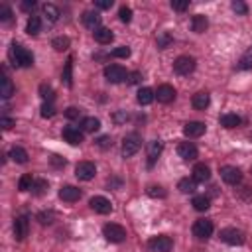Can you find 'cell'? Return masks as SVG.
<instances>
[{
  "instance_id": "1",
  "label": "cell",
  "mask_w": 252,
  "mask_h": 252,
  "mask_svg": "<svg viewBox=\"0 0 252 252\" xmlns=\"http://www.w3.org/2000/svg\"><path fill=\"white\" fill-rule=\"evenodd\" d=\"M8 57H10L14 67H32L33 65V55L26 47H22L20 43H12L10 45Z\"/></svg>"
},
{
  "instance_id": "2",
  "label": "cell",
  "mask_w": 252,
  "mask_h": 252,
  "mask_svg": "<svg viewBox=\"0 0 252 252\" xmlns=\"http://www.w3.org/2000/svg\"><path fill=\"white\" fill-rule=\"evenodd\" d=\"M140 148H142V138H140L138 132H132V134L124 136V142H122V156L124 158H132L134 154H138Z\"/></svg>"
},
{
  "instance_id": "3",
  "label": "cell",
  "mask_w": 252,
  "mask_h": 252,
  "mask_svg": "<svg viewBox=\"0 0 252 252\" xmlns=\"http://www.w3.org/2000/svg\"><path fill=\"white\" fill-rule=\"evenodd\" d=\"M102 234H104V238H106L108 242H114V244L126 240V228L120 226V224H116V222L104 224V226H102Z\"/></svg>"
},
{
  "instance_id": "4",
  "label": "cell",
  "mask_w": 252,
  "mask_h": 252,
  "mask_svg": "<svg viewBox=\"0 0 252 252\" xmlns=\"http://www.w3.org/2000/svg\"><path fill=\"white\" fill-rule=\"evenodd\" d=\"M195 65H197L195 57H191V55H179L173 61V71L177 75H189V73L195 71Z\"/></svg>"
},
{
  "instance_id": "5",
  "label": "cell",
  "mask_w": 252,
  "mask_h": 252,
  "mask_svg": "<svg viewBox=\"0 0 252 252\" xmlns=\"http://www.w3.org/2000/svg\"><path fill=\"white\" fill-rule=\"evenodd\" d=\"M148 248H150V252H169L173 248V240L165 234H158L148 240Z\"/></svg>"
},
{
  "instance_id": "6",
  "label": "cell",
  "mask_w": 252,
  "mask_h": 252,
  "mask_svg": "<svg viewBox=\"0 0 252 252\" xmlns=\"http://www.w3.org/2000/svg\"><path fill=\"white\" fill-rule=\"evenodd\" d=\"M104 77H106V81L108 83H122V81H126L128 79V73H126V69L122 67V65H106L104 67Z\"/></svg>"
},
{
  "instance_id": "7",
  "label": "cell",
  "mask_w": 252,
  "mask_h": 252,
  "mask_svg": "<svg viewBox=\"0 0 252 252\" xmlns=\"http://www.w3.org/2000/svg\"><path fill=\"white\" fill-rule=\"evenodd\" d=\"M219 236H220V240H222V242H226V244H230V246H238V244H242V242H244V232H242V230H238V228H232V226L222 228Z\"/></svg>"
},
{
  "instance_id": "8",
  "label": "cell",
  "mask_w": 252,
  "mask_h": 252,
  "mask_svg": "<svg viewBox=\"0 0 252 252\" xmlns=\"http://www.w3.org/2000/svg\"><path fill=\"white\" fill-rule=\"evenodd\" d=\"M220 177L228 185H238L242 181V171L238 167H234V165H222L220 167Z\"/></svg>"
},
{
  "instance_id": "9",
  "label": "cell",
  "mask_w": 252,
  "mask_h": 252,
  "mask_svg": "<svg viewBox=\"0 0 252 252\" xmlns=\"http://www.w3.org/2000/svg\"><path fill=\"white\" fill-rule=\"evenodd\" d=\"M213 234V222L209 219H199L193 222V236H197L199 240H205Z\"/></svg>"
},
{
  "instance_id": "10",
  "label": "cell",
  "mask_w": 252,
  "mask_h": 252,
  "mask_svg": "<svg viewBox=\"0 0 252 252\" xmlns=\"http://www.w3.org/2000/svg\"><path fill=\"white\" fill-rule=\"evenodd\" d=\"M96 173V167L93 161H79L75 165V175L81 179V181H91Z\"/></svg>"
},
{
  "instance_id": "11",
  "label": "cell",
  "mask_w": 252,
  "mask_h": 252,
  "mask_svg": "<svg viewBox=\"0 0 252 252\" xmlns=\"http://www.w3.org/2000/svg\"><path fill=\"white\" fill-rule=\"evenodd\" d=\"M89 205H91V209H93L94 213H98V215H108V213L112 211V205H110V201H108L106 197H102V195H96V197H93V199L89 201Z\"/></svg>"
},
{
  "instance_id": "12",
  "label": "cell",
  "mask_w": 252,
  "mask_h": 252,
  "mask_svg": "<svg viewBox=\"0 0 252 252\" xmlns=\"http://www.w3.org/2000/svg\"><path fill=\"white\" fill-rule=\"evenodd\" d=\"M177 154H179V158L185 159V161H193V159L199 156L197 146L191 144V142H181V144L177 146Z\"/></svg>"
},
{
  "instance_id": "13",
  "label": "cell",
  "mask_w": 252,
  "mask_h": 252,
  "mask_svg": "<svg viewBox=\"0 0 252 252\" xmlns=\"http://www.w3.org/2000/svg\"><path fill=\"white\" fill-rule=\"evenodd\" d=\"M205 130H207L205 122H199V120L187 122V124L183 126V134H185L187 138H199V136H203V134H205Z\"/></svg>"
},
{
  "instance_id": "14",
  "label": "cell",
  "mask_w": 252,
  "mask_h": 252,
  "mask_svg": "<svg viewBox=\"0 0 252 252\" xmlns=\"http://www.w3.org/2000/svg\"><path fill=\"white\" fill-rule=\"evenodd\" d=\"M59 199H63L65 203H75L81 199V189L75 185H63L59 189Z\"/></svg>"
},
{
  "instance_id": "15",
  "label": "cell",
  "mask_w": 252,
  "mask_h": 252,
  "mask_svg": "<svg viewBox=\"0 0 252 252\" xmlns=\"http://www.w3.org/2000/svg\"><path fill=\"white\" fill-rule=\"evenodd\" d=\"M28 230H30L28 217H16V220H14V236H16V240H24L28 236Z\"/></svg>"
},
{
  "instance_id": "16",
  "label": "cell",
  "mask_w": 252,
  "mask_h": 252,
  "mask_svg": "<svg viewBox=\"0 0 252 252\" xmlns=\"http://www.w3.org/2000/svg\"><path fill=\"white\" fill-rule=\"evenodd\" d=\"M156 98H158V102L167 104V102H171L175 98V89L171 85H159L158 91H156Z\"/></svg>"
},
{
  "instance_id": "17",
  "label": "cell",
  "mask_w": 252,
  "mask_h": 252,
  "mask_svg": "<svg viewBox=\"0 0 252 252\" xmlns=\"http://www.w3.org/2000/svg\"><path fill=\"white\" fill-rule=\"evenodd\" d=\"M63 138H65V142H69L71 146H79V144L83 142V132H81L79 128H75V126H65V128H63Z\"/></svg>"
},
{
  "instance_id": "18",
  "label": "cell",
  "mask_w": 252,
  "mask_h": 252,
  "mask_svg": "<svg viewBox=\"0 0 252 252\" xmlns=\"http://www.w3.org/2000/svg\"><path fill=\"white\" fill-rule=\"evenodd\" d=\"M83 24L89 28V30H98L100 28V14L98 12H94V10H87V12H83Z\"/></svg>"
},
{
  "instance_id": "19",
  "label": "cell",
  "mask_w": 252,
  "mask_h": 252,
  "mask_svg": "<svg viewBox=\"0 0 252 252\" xmlns=\"http://www.w3.org/2000/svg\"><path fill=\"white\" fill-rule=\"evenodd\" d=\"M93 37H94V41H96V43H100V45H106V43H110V41L114 39V33H112L108 28L100 26L98 30H94V32H93Z\"/></svg>"
},
{
  "instance_id": "20",
  "label": "cell",
  "mask_w": 252,
  "mask_h": 252,
  "mask_svg": "<svg viewBox=\"0 0 252 252\" xmlns=\"http://www.w3.org/2000/svg\"><path fill=\"white\" fill-rule=\"evenodd\" d=\"M159 154H161V142H159V140H152V142L148 144V165H150V167L158 161Z\"/></svg>"
},
{
  "instance_id": "21",
  "label": "cell",
  "mask_w": 252,
  "mask_h": 252,
  "mask_svg": "<svg viewBox=\"0 0 252 252\" xmlns=\"http://www.w3.org/2000/svg\"><path fill=\"white\" fill-rule=\"evenodd\" d=\"M193 179H195V181H201V183L209 181V179H211V169H209V165H207V163H195V167H193Z\"/></svg>"
},
{
  "instance_id": "22",
  "label": "cell",
  "mask_w": 252,
  "mask_h": 252,
  "mask_svg": "<svg viewBox=\"0 0 252 252\" xmlns=\"http://www.w3.org/2000/svg\"><path fill=\"white\" fill-rule=\"evenodd\" d=\"M209 93H205V91H199V93H195L193 94V98H191V104H193V108H197V110H205L207 106H209Z\"/></svg>"
},
{
  "instance_id": "23",
  "label": "cell",
  "mask_w": 252,
  "mask_h": 252,
  "mask_svg": "<svg viewBox=\"0 0 252 252\" xmlns=\"http://www.w3.org/2000/svg\"><path fill=\"white\" fill-rule=\"evenodd\" d=\"M207 28H209V20H207L203 14H195V16L191 18V30H193L195 33H203Z\"/></svg>"
},
{
  "instance_id": "24",
  "label": "cell",
  "mask_w": 252,
  "mask_h": 252,
  "mask_svg": "<svg viewBox=\"0 0 252 252\" xmlns=\"http://www.w3.org/2000/svg\"><path fill=\"white\" fill-rule=\"evenodd\" d=\"M154 98H156V93H154L150 87H144V89H140V91H138V96H136V100H138L142 106L150 104Z\"/></svg>"
},
{
  "instance_id": "25",
  "label": "cell",
  "mask_w": 252,
  "mask_h": 252,
  "mask_svg": "<svg viewBox=\"0 0 252 252\" xmlns=\"http://www.w3.org/2000/svg\"><path fill=\"white\" fill-rule=\"evenodd\" d=\"M100 128V120L94 118V116H87L81 120V130L83 132H96Z\"/></svg>"
},
{
  "instance_id": "26",
  "label": "cell",
  "mask_w": 252,
  "mask_h": 252,
  "mask_svg": "<svg viewBox=\"0 0 252 252\" xmlns=\"http://www.w3.org/2000/svg\"><path fill=\"white\" fill-rule=\"evenodd\" d=\"M219 122H220V126H224V128H236V126H240V116H236V114H222L220 118H219Z\"/></svg>"
},
{
  "instance_id": "27",
  "label": "cell",
  "mask_w": 252,
  "mask_h": 252,
  "mask_svg": "<svg viewBox=\"0 0 252 252\" xmlns=\"http://www.w3.org/2000/svg\"><path fill=\"white\" fill-rule=\"evenodd\" d=\"M177 189L181 191V193H195V189H197V181L191 177H183V179H179V183H177Z\"/></svg>"
},
{
  "instance_id": "28",
  "label": "cell",
  "mask_w": 252,
  "mask_h": 252,
  "mask_svg": "<svg viewBox=\"0 0 252 252\" xmlns=\"http://www.w3.org/2000/svg\"><path fill=\"white\" fill-rule=\"evenodd\" d=\"M191 205H193L195 211H207L211 207V199L207 195H195L193 201H191Z\"/></svg>"
},
{
  "instance_id": "29",
  "label": "cell",
  "mask_w": 252,
  "mask_h": 252,
  "mask_svg": "<svg viewBox=\"0 0 252 252\" xmlns=\"http://www.w3.org/2000/svg\"><path fill=\"white\" fill-rule=\"evenodd\" d=\"M43 16L49 20V22H57L59 20V16H61V12H59V8L55 6V4H43Z\"/></svg>"
},
{
  "instance_id": "30",
  "label": "cell",
  "mask_w": 252,
  "mask_h": 252,
  "mask_svg": "<svg viewBox=\"0 0 252 252\" xmlns=\"http://www.w3.org/2000/svg\"><path fill=\"white\" fill-rule=\"evenodd\" d=\"M39 30H41V20H39L37 16H30V20H28V24H26V32H28L30 35H37Z\"/></svg>"
},
{
  "instance_id": "31",
  "label": "cell",
  "mask_w": 252,
  "mask_h": 252,
  "mask_svg": "<svg viewBox=\"0 0 252 252\" xmlns=\"http://www.w3.org/2000/svg\"><path fill=\"white\" fill-rule=\"evenodd\" d=\"M10 158H12L16 163H26V161H28V152H26L24 148H20V146H14V148L10 150Z\"/></svg>"
},
{
  "instance_id": "32",
  "label": "cell",
  "mask_w": 252,
  "mask_h": 252,
  "mask_svg": "<svg viewBox=\"0 0 252 252\" xmlns=\"http://www.w3.org/2000/svg\"><path fill=\"white\" fill-rule=\"evenodd\" d=\"M69 37L67 35H57V37H53V41H51V45L55 47V51H65L67 47H69Z\"/></svg>"
},
{
  "instance_id": "33",
  "label": "cell",
  "mask_w": 252,
  "mask_h": 252,
  "mask_svg": "<svg viewBox=\"0 0 252 252\" xmlns=\"http://www.w3.org/2000/svg\"><path fill=\"white\" fill-rule=\"evenodd\" d=\"M0 94H2V98H10L14 94V85H12V81L6 75L2 77V91H0Z\"/></svg>"
},
{
  "instance_id": "34",
  "label": "cell",
  "mask_w": 252,
  "mask_h": 252,
  "mask_svg": "<svg viewBox=\"0 0 252 252\" xmlns=\"http://www.w3.org/2000/svg\"><path fill=\"white\" fill-rule=\"evenodd\" d=\"M33 183H35V179H33V177L30 175V173H26V175H22V177H20L18 189H20V191H32Z\"/></svg>"
},
{
  "instance_id": "35",
  "label": "cell",
  "mask_w": 252,
  "mask_h": 252,
  "mask_svg": "<svg viewBox=\"0 0 252 252\" xmlns=\"http://www.w3.org/2000/svg\"><path fill=\"white\" fill-rule=\"evenodd\" d=\"M250 67H252V47H248L238 61V69H250Z\"/></svg>"
},
{
  "instance_id": "36",
  "label": "cell",
  "mask_w": 252,
  "mask_h": 252,
  "mask_svg": "<svg viewBox=\"0 0 252 252\" xmlns=\"http://www.w3.org/2000/svg\"><path fill=\"white\" fill-rule=\"evenodd\" d=\"M146 191H148V195H150V197H154V199H163V197L167 195V193H165V189H163V187H159V185H150Z\"/></svg>"
},
{
  "instance_id": "37",
  "label": "cell",
  "mask_w": 252,
  "mask_h": 252,
  "mask_svg": "<svg viewBox=\"0 0 252 252\" xmlns=\"http://www.w3.org/2000/svg\"><path fill=\"white\" fill-rule=\"evenodd\" d=\"M171 41H173V37H171L167 32H161V33L158 35V47H159V49L169 47V45H171Z\"/></svg>"
},
{
  "instance_id": "38",
  "label": "cell",
  "mask_w": 252,
  "mask_h": 252,
  "mask_svg": "<svg viewBox=\"0 0 252 252\" xmlns=\"http://www.w3.org/2000/svg\"><path fill=\"white\" fill-rule=\"evenodd\" d=\"M47 191V181L45 179H35V183H33V187H32V193L33 195H43Z\"/></svg>"
},
{
  "instance_id": "39",
  "label": "cell",
  "mask_w": 252,
  "mask_h": 252,
  "mask_svg": "<svg viewBox=\"0 0 252 252\" xmlns=\"http://www.w3.org/2000/svg\"><path fill=\"white\" fill-rule=\"evenodd\" d=\"M39 94H41V98H43L45 102H51L53 96H55V93H53V89H51L49 85H41V87H39Z\"/></svg>"
},
{
  "instance_id": "40",
  "label": "cell",
  "mask_w": 252,
  "mask_h": 252,
  "mask_svg": "<svg viewBox=\"0 0 252 252\" xmlns=\"http://www.w3.org/2000/svg\"><path fill=\"white\" fill-rule=\"evenodd\" d=\"M71 69H73V59H69V61L65 63V71H63V81H65L67 87L73 85V81H71Z\"/></svg>"
},
{
  "instance_id": "41",
  "label": "cell",
  "mask_w": 252,
  "mask_h": 252,
  "mask_svg": "<svg viewBox=\"0 0 252 252\" xmlns=\"http://www.w3.org/2000/svg\"><path fill=\"white\" fill-rule=\"evenodd\" d=\"M230 8H232L236 14H240V16H244V14L248 12V6H246L244 2H240V0H234V2L230 4Z\"/></svg>"
},
{
  "instance_id": "42",
  "label": "cell",
  "mask_w": 252,
  "mask_h": 252,
  "mask_svg": "<svg viewBox=\"0 0 252 252\" xmlns=\"http://www.w3.org/2000/svg\"><path fill=\"white\" fill-rule=\"evenodd\" d=\"M110 55H112V57H120V59H124V57H128V55H130V47L120 45V47L112 49V53H110Z\"/></svg>"
},
{
  "instance_id": "43",
  "label": "cell",
  "mask_w": 252,
  "mask_h": 252,
  "mask_svg": "<svg viewBox=\"0 0 252 252\" xmlns=\"http://www.w3.org/2000/svg\"><path fill=\"white\" fill-rule=\"evenodd\" d=\"M53 114H55L53 104H51V102H43V104H41V116H43V118H51Z\"/></svg>"
},
{
  "instance_id": "44",
  "label": "cell",
  "mask_w": 252,
  "mask_h": 252,
  "mask_svg": "<svg viewBox=\"0 0 252 252\" xmlns=\"http://www.w3.org/2000/svg\"><path fill=\"white\" fill-rule=\"evenodd\" d=\"M171 8L177 12H183L189 8V0H171Z\"/></svg>"
},
{
  "instance_id": "45",
  "label": "cell",
  "mask_w": 252,
  "mask_h": 252,
  "mask_svg": "<svg viewBox=\"0 0 252 252\" xmlns=\"http://www.w3.org/2000/svg\"><path fill=\"white\" fill-rule=\"evenodd\" d=\"M118 16H120V20H122L124 24H128V22L132 20V10H130L128 6H122L120 12H118Z\"/></svg>"
},
{
  "instance_id": "46",
  "label": "cell",
  "mask_w": 252,
  "mask_h": 252,
  "mask_svg": "<svg viewBox=\"0 0 252 252\" xmlns=\"http://www.w3.org/2000/svg\"><path fill=\"white\" fill-rule=\"evenodd\" d=\"M96 146H98V148H102V150L110 148V146H112V140H110V136H100V138L96 140Z\"/></svg>"
},
{
  "instance_id": "47",
  "label": "cell",
  "mask_w": 252,
  "mask_h": 252,
  "mask_svg": "<svg viewBox=\"0 0 252 252\" xmlns=\"http://www.w3.org/2000/svg\"><path fill=\"white\" fill-rule=\"evenodd\" d=\"M10 18H12V10L8 6H0V20L2 22H10Z\"/></svg>"
},
{
  "instance_id": "48",
  "label": "cell",
  "mask_w": 252,
  "mask_h": 252,
  "mask_svg": "<svg viewBox=\"0 0 252 252\" xmlns=\"http://www.w3.org/2000/svg\"><path fill=\"white\" fill-rule=\"evenodd\" d=\"M14 124H16V120L10 118V116H2V118H0V126H2L4 130H10Z\"/></svg>"
},
{
  "instance_id": "49",
  "label": "cell",
  "mask_w": 252,
  "mask_h": 252,
  "mask_svg": "<svg viewBox=\"0 0 252 252\" xmlns=\"http://www.w3.org/2000/svg\"><path fill=\"white\" fill-rule=\"evenodd\" d=\"M65 116L71 118V120H73V118H79V116H81V110H79L77 106H69V108L65 110Z\"/></svg>"
},
{
  "instance_id": "50",
  "label": "cell",
  "mask_w": 252,
  "mask_h": 252,
  "mask_svg": "<svg viewBox=\"0 0 252 252\" xmlns=\"http://www.w3.org/2000/svg\"><path fill=\"white\" fill-rule=\"evenodd\" d=\"M128 81H130L132 85H138V83L142 81V73H140V71H134V73H128Z\"/></svg>"
},
{
  "instance_id": "51",
  "label": "cell",
  "mask_w": 252,
  "mask_h": 252,
  "mask_svg": "<svg viewBox=\"0 0 252 252\" xmlns=\"http://www.w3.org/2000/svg\"><path fill=\"white\" fill-rule=\"evenodd\" d=\"M238 195H240V199H244V201H252V189H250V187H242Z\"/></svg>"
},
{
  "instance_id": "52",
  "label": "cell",
  "mask_w": 252,
  "mask_h": 252,
  "mask_svg": "<svg viewBox=\"0 0 252 252\" xmlns=\"http://www.w3.org/2000/svg\"><path fill=\"white\" fill-rule=\"evenodd\" d=\"M22 10L32 14V12L35 10V2H33V0H26V2H22Z\"/></svg>"
},
{
  "instance_id": "53",
  "label": "cell",
  "mask_w": 252,
  "mask_h": 252,
  "mask_svg": "<svg viewBox=\"0 0 252 252\" xmlns=\"http://www.w3.org/2000/svg\"><path fill=\"white\" fill-rule=\"evenodd\" d=\"M94 6L96 8H102V10H108L112 6V0H94Z\"/></svg>"
},
{
  "instance_id": "54",
  "label": "cell",
  "mask_w": 252,
  "mask_h": 252,
  "mask_svg": "<svg viewBox=\"0 0 252 252\" xmlns=\"http://www.w3.org/2000/svg\"><path fill=\"white\" fill-rule=\"evenodd\" d=\"M126 118H128V114H126L124 110H118V112L114 114V120H116V122H124Z\"/></svg>"
},
{
  "instance_id": "55",
  "label": "cell",
  "mask_w": 252,
  "mask_h": 252,
  "mask_svg": "<svg viewBox=\"0 0 252 252\" xmlns=\"http://www.w3.org/2000/svg\"><path fill=\"white\" fill-rule=\"evenodd\" d=\"M39 222H41V224H49V222H51V213H49V215H47V213H41V215H39Z\"/></svg>"
},
{
  "instance_id": "56",
  "label": "cell",
  "mask_w": 252,
  "mask_h": 252,
  "mask_svg": "<svg viewBox=\"0 0 252 252\" xmlns=\"http://www.w3.org/2000/svg\"><path fill=\"white\" fill-rule=\"evenodd\" d=\"M51 163H53V165H65V159H61L59 156H53V158H51Z\"/></svg>"
},
{
  "instance_id": "57",
  "label": "cell",
  "mask_w": 252,
  "mask_h": 252,
  "mask_svg": "<svg viewBox=\"0 0 252 252\" xmlns=\"http://www.w3.org/2000/svg\"><path fill=\"white\" fill-rule=\"evenodd\" d=\"M250 140H252V134H250Z\"/></svg>"
},
{
  "instance_id": "58",
  "label": "cell",
  "mask_w": 252,
  "mask_h": 252,
  "mask_svg": "<svg viewBox=\"0 0 252 252\" xmlns=\"http://www.w3.org/2000/svg\"><path fill=\"white\" fill-rule=\"evenodd\" d=\"M250 171H252V169H250Z\"/></svg>"
}]
</instances>
